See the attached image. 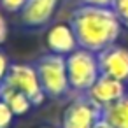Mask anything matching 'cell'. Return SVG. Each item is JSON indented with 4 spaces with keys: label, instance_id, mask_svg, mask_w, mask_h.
Segmentation results:
<instances>
[{
    "label": "cell",
    "instance_id": "cell-7",
    "mask_svg": "<svg viewBox=\"0 0 128 128\" xmlns=\"http://www.w3.org/2000/svg\"><path fill=\"white\" fill-rule=\"evenodd\" d=\"M58 2L60 0H26L25 7L20 12L21 25L32 30L46 26L53 18Z\"/></svg>",
    "mask_w": 128,
    "mask_h": 128
},
{
    "label": "cell",
    "instance_id": "cell-18",
    "mask_svg": "<svg viewBox=\"0 0 128 128\" xmlns=\"http://www.w3.org/2000/svg\"><path fill=\"white\" fill-rule=\"evenodd\" d=\"M93 128H114V126H112V124H110L107 119H104V118L100 116V119L95 123V126H93Z\"/></svg>",
    "mask_w": 128,
    "mask_h": 128
},
{
    "label": "cell",
    "instance_id": "cell-12",
    "mask_svg": "<svg viewBox=\"0 0 128 128\" xmlns=\"http://www.w3.org/2000/svg\"><path fill=\"white\" fill-rule=\"evenodd\" d=\"M112 9H114L116 16L119 18L121 25L128 28V0H116Z\"/></svg>",
    "mask_w": 128,
    "mask_h": 128
},
{
    "label": "cell",
    "instance_id": "cell-6",
    "mask_svg": "<svg viewBox=\"0 0 128 128\" xmlns=\"http://www.w3.org/2000/svg\"><path fill=\"white\" fill-rule=\"evenodd\" d=\"M98 67L100 74L118 79V81H128V49L123 46H110L98 54Z\"/></svg>",
    "mask_w": 128,
    "mask_h": 128
},
{
    "label": "cell",
    "instance_id": "cell-9",
    "mask_svg": "<svg viewBox=\"0 0 128 128\" xmlns=\"http://www.w3.org/2000/svg\"><path fill=\"white\" fill-rule=\"evenodd\" d=\"M46 48L49 53L60 54V56H68L76 49H79L74 28L70 23H56L46 32Z\"/></svg>",
    "mask_w": 128,
    "mask_h": 128
},
{
    "label": "cell",
    "instance_id": "cell-13",
    "mask_svg": "<svg viewBox=\"0 0 128 128\" xmlns=\"http://www.w3.org/2000/svg\"><path fill=\"white\" fill-rule=\"evenodd\" d=\"M12 119H14V112L9 109V105L4 100H0V128H11Z\"/></svg>",
    "mask_w": 128,
    "mask_h": 128
},
{
    "label": "cell",
    "instance_id": "cell-15",
    "mask_svg": "<svg viewBox=\"0 0 128 128\" xmlns=\"http://www.w3.org/2000/svg\"><path fill=\"white\" fill-rule=\"evenodd\" d=\"M116 0H79V6H93V7H110Z\"/></svg>",
    "mask_w": 128,
    "mask_h": 128
},
{
    "label": "cell",
    "instance_id": "cell-16",
    "mask_svg": "<svg viewBox=\"0 0 128 128\" xmlns=\"http://www.w3.org/2000/svg\"><path fill=\"white\" fill-rule=\"evenodd\" d=\"M9 67H11V63H9L7 54H6L4 51H0V84L4 82V79H6V76H7Z\"/></svg>",
    "mask_w": 128,
    "mask_h": 128
},
{
    "label": "cell",
    "instance_id": "cell-2",
    "mask_svg": "<svg viewBox=\"0 0 128 128\" xmlns=\"http://www.w3.org/2000/svg\"><path fill=\"white\" fill-rule=\"evenodd\" d=\"M65 60H67V76L70 90L86 95L90 88L96 82V79L102 76L96 53L79 48L68 56H65Z\"/></svg>",
    "mask_w": 128,
    "mask_h": 128
},
{
    "label": "cell",
    "instance_id": "cell-5",
    "mask_svg": "<svg viewBox=\"0 0 128 128\" xmlns=\"http://www.w3.org/2000/svg\"><path fill=\"white\" fill-rule=\"evenodd\" d=\"M102 109L86 95L72 100L62 112V128H93L100 119Z\"/></svg>",
    "mask_w": 128,
    "mask_h": 128
},
{
    "label": "cell",
    "instance_id": "cell-11",
    "mask_svg": "<svg viewBox=\"0 0 128 128\" xmlns=\"http://www.w3.org/2000/svg\"><path fill=\"white\" fill-rule=\"evenodd\" d=\"M102 118L107 119L114 128H128V96L105 105L102 109Z\"/></svg>",
    "mask_w": 128,
    "mask_h": 128
},
{
    "label": "cell",
    "instance_id": "cell-3",
    "mask_svg": "<svg viewBox=\"0 0 128 128\" xmlns=\"http://www.w3.org/2000/svg\"><path fill=\"white\" fill-rule=\"evenodd\" d=\"M42 91L49 98H62L70 91L68 76H67V60L65 56L48 53L34 63Z\"/></svg>",
    "mask_w": 128,
    "mask_h": 128
},
{
    "label": "cell",
    "instance_id": "cell-17",
    "mask_svg": "<svg viewBox=\"0 0 128 128\" xmlns=\"http://www.w3.org/2000/svg\"><path fill=\"white\" fill-rule=\"evenodd\" d=\"M7 34H9V28H7V21L6 18L0 14V46H2L7 39Z\"/></svg>",
    "mask_w": 128,
    "mask_h": 128
},
{
    "label": "cell",
    "instance_id": "cell-4",
    "mask_svg": "<svg viewBox=\"0 0 128 128\" xmlns=\"http://www.w3.org/2000/svg\"><path fill=\"white\" fill-rule=\"evenodd\" d=\"M2 84L23 93L32 102V105H40L46 98V93L42 91V86H40V81L37 76V70L34 65H28V63H11Z\"/></svg>",
    "mask_w": 128,
    "mask_h": 128
},
{
    "label": "cell",
    "instance_id": "cell-14",
    "mask_svg": "<svg viewBox=\"0 0 128 128\" xmlns=\"http://www.w3.org/2000/svg\"><path fill=\"white\" fill-rule=\"evenodd\" d=\"M26 0H0V6H2L4 11L7 12H21V9L25 7Z\"/></svg>",
    "mask_w": 128,
    "mask_h": 128
},
{
    "label": "cell",
    "instance_id": "cell-1",
    "mask_svg": "<svg viewBox=\"0 0 128 128\" xmlns=\"http://www.w3.org/2000/svg\"><path fill=\"white\" fill-rule=\"evenodd\" d=\"M79 48L100 53L116 44L121 34V21L110 7L79 6L70 18Z\"/></svg>",
    "mask_w": 128,
    "mask_h": 128
},
{
    "label": "cell",
    "instance_id": "cell-10",
    "mask_svg": "<svg viewBox=\"0 0 128 128\" xmlns=\"http://www.w3.org/2000/svg\"><path fill=\"white\" fill-rule=\"evenodd\" d=\"M0 100H4L9 105V109L14 112V116H23L34 107L32 102L23 93H20L18 90H12L6 84H0Z\"/></svg>",
    "mask_w": 128,
    "mask_h": 128
},
{
    "label": "cell",
    "instance_id": "cell-19",
    "mask_svg": "<svg viewBox=\"0 0 128 128\" xmlns=\"http://www.w3.org/2000/svg\"><path fill=\"white\" fill-rule=\"evenodd\" d=\"M40 128H53V126H40Z\"/></svg>",
    "mask_w": 128,
    "mask_h": 128
},
{
    "label": "cell",
    "instance_id": "cell-8",
    "mask_svg": "<svg viewBox=\"0 0 128 128\" xmlns=\"http://www.w3.org/2000/svg\"><path fill=\"white\" fill-rule=\"evenodd\" d=\"M86 96L95 105L104 109L105 105H110V104L121 100L123 96H126V86L123 81H118V79H112L107 76H100L96 79V82L90 88Z\"/></svg>",
    "mask_w": 128,
    "mask_h": 128
}]
</instances>
